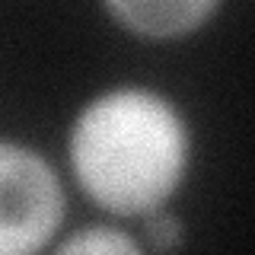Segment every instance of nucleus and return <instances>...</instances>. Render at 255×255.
<instances>
[{
  "mask_svg": "<svg viewBox=\"0 0 255 255\" xmlns=\"http://www.w3.org/2000/svg\"><path fill=\"white\" fill-rule=\"evenodd\" d=\"M185 125L147 90H115L83 109L70 137L74 172L102 207L147 214L179 185L185 169Z\"/></svg>",
  "mask_w": 255,
  "mask_h": 255,
  "instance_id": "1",
  "label": "nucleus"
},
{
  "mask_svg": "<svg viewBox=\"0 0 255 255\" xmlns=\"http://www.w3.org/2000/svg\"><path fill=\"white\" fill-rule=\"evenodd\" d=\"M64 217L58 175L38 153L0 140V255H35Z\"/></svg>",
  "mask_w": 255,
  "mask_h": 255,
  "instance_id": "2",
  "label": "nucleus"
},
{
  "mask_svg": "<svg viewBox=\"0 0 255 255\" xmlns=\"http://www.w3.org/2000/svg\"><path fill=\"white\" fill-rule=\"evenodd\" d=\"M214 3L201 0H153V3H109V13H115L128 29L143 35H179L195 29L207 19Z\"/></svg>",
  "mask_w": 255,
  "mask_h": 255,
  "instance_id": "3",
  "label": "nucleus"
},
{
  "mask_svg": "<svg viewBox=\"0 0 255 255\" xmlns=\"http://www.w3.org/2000/svg\"><path fill=\"white\" fill-rule=\"evenodd\" d=\"M54 255H140L137 243L115 227H90L70 236Z\"/></svg>",
  "mask_w": 255,
  "mask_h": 255,
  "instance_id": "4",
  "label": "nucleus"
},
{
  "mask_svg": "<svg viewBox=\"0 0 255 255\" xmlns=\"http://www.w3.org/2000/svg\"><path fill=\"white\" fill-rule=\"evenodd\" d=\"M147 239L153 243V249L166 252L182 239V223L175 220L172 214H153V217L147 220Z\"/></svg>",
  "mask_w": 255,
  "mask_h": 255,
  "instance_id": "5",
  "label": "nucleus"
}]
</instances>
